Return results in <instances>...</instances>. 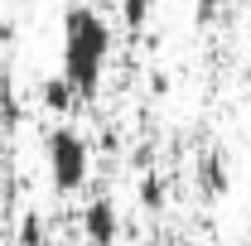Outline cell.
I'll return each instance as SVG.
<instances>
[{"label":"cell","instance_id":"obj_1","mask_svg":"<svg viewBox=\"0 0 251 246\" xmlns=\"http://www.w3.org/2000/svg\"><path fill=\"white\" fill-rule=\"evenodd\" d=\"M111 58V25L92 5H68L63 10V82L73 87L77 101H92L101 87V68Z\"/></svg>","mask_w":251,"mask_h":246},{"label":"cell","instance_id":"obj_2","mask_svg":"<svg viewBox=\"0 0 251 246\" xmlns=\"http://www.w3.org/2000/svg\"><path fill=\"white\" fill-rule=\"evenodd\" d=\"M44 159H49V179L58 193H77L87 184V169H92V145L77 125H53L44 135Z\"/></svg>","mask_w":251,"mask_h":246},{"label":"cell","instance_id":"obj_3","mask_svg":"<svg viewBox=\"0 0 251 246\" xmlns=\"http://www.w3.org/2000/svg\"><path fill=\"white\" fill-rule=\"evenodd\" d=\"M82 237H87V246H116V237H121V213H116V203L106 193L87 198V208H82Z\"/></svg>","mask_w":251,"mask_h":246},{"label":"cell","instance_id":"obj_4","mask_svg":"<svg viewBox=\"0 0 251 246\" xmlns=\"http://www.w3.org/2000/svg\"><path fill=\"white\" fill-rule=\"evenodd\" d=\"M227 184H232V179H227V154L222 150H203L198 154V193H203V198H222Z\"/></svg>","mask_w":251,"mask_h":246},{"label":"cell","instance_id":"obj_5","mask_svg":"<svg viewBox=\"0 0 251 246\" xmlns=\"http://www.w3.org/2000/svg\"><path fill=\"white\" fill-rule=\"evenodd\" d=\"M39 101H44L49 111H58V116H68V111H77V106H82L63 77H44V87H39Z\"/></svg>","mask_w":251,"mask_h":246},{"label":"cell","instance_id":"obj_6","mask_svg":"<svg viewBox=\"0 0 251 246\" xmlns=\"http://www.w3.org/2000/svg\"><path fill=\"white\" fill-rule=\"evenodd\" d=\"M135 198H140V208H145V213H164V203H169V184L159 179L155 169H145V174H140V184H135Z\"/></svg>","mask_w":251,"mask_h":246},{"label":"cell","instance_id":"obj_7","mask_svg":"<svg viewBox=\"0 0 251 246\" xmlns=\"http://www.w3.org/2000/svg\"><path fill=\"white\" fill-rule=\"evenodd\" d=\"M20 125V97L10 87V77H0V130H15Z\"/></svg>","mask_w":251,"mask_h":246},{"label":"cell","instance_id":"obj_8","mask_svg":"<svg viewBox=\"0 0 251 246\" xmlns=\"http://www.w3.org/2000/svg\"><path fill=\"white\" fill-rule=\"evenodd\" d=\"M150 10H155V0H121L126 29H145V25H150Z\"/></svg>","mask_w":251,"mask_h":246},{"label":"cell","instance_id":"obj_9","mask_svg":"<svg viewBox=\"0 0 251 246\" xmlns=\"http://www.w3.org/2000/svg\"><path fill=\"white\" fill-rule=\"evenodd\" d=\"M20 246H44V222H39L34 213L20 222Z\"/></svg>","mask_w":251,"mask_h":246},{"label":"cell","instance_id":"obj_10","mask_svg":"<svg viewBox=\"0 0 251 246\" xmlns=\"http://www.w3.org/2000/svg\"><path fill=\"white\" fill-rule=\"evenodd\" d=\"M218 15H222V0H193V20L198 25H213Z\"/></svg>","mask_w":251,"mask_h":246},{"label":"cell","instance_id":"obj_11","mask_svg":"<svg viewBox=\"0 0 251 246\" xmlns=\"http://www.w3.org/2000/svg\"><path fill=\"white\" fill-rule=\"evenodd\" d=\"M164 246H179V242H164Z\"/></svg>","mask_w":251,"mask_h":246}]
</instances>
